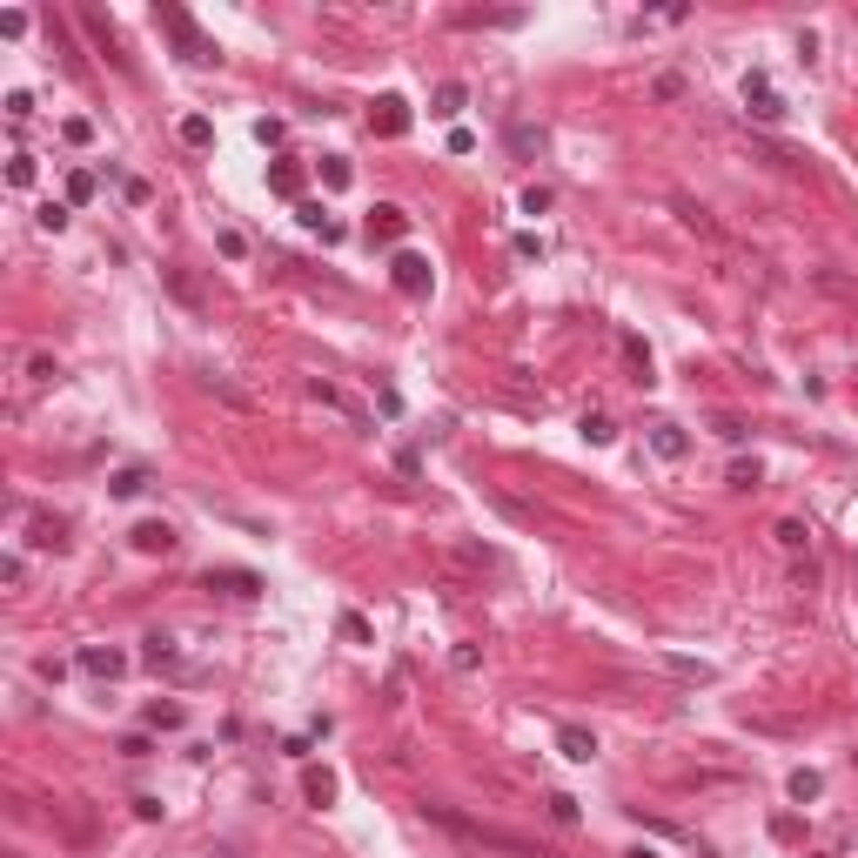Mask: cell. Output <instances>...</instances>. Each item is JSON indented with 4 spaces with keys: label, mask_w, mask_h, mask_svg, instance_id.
I'll return each instance as SVG.
<instances>
[{
    "label": "cell",
    "mask_w": 858,
    "mask_h": 858,
    "mask_svg": "<svg viewBox=\"0 0 858 858\" xmlns=\"http://www.w3.org/2000/svg\"><path fill=\"white\" fill-rule=\"evenodd\" d=\"M422 818H429V825H450L456 838H476V845H490V852H510V858H550V852H537V845L510 838V831H497V825H476V818L450 812V805H422Z\"/></svg>",
    "instance_id": "cell-1"
},
{
    "label": "cell",
    "mask_w": 858,
    "mask_h": 858,
    "mask_svg": "<svg viewBox=\"0 0 858 858\" xmlns=\"http://www.w3.org/2000/svg\"><path fill=\"white\" fill-rule=\"evenodd\" d=\"M154 20H161L168 34H175V47H181V60H195V67H215V60H222V47L209 41V34L195 28V20L181 14V7H154Z\"/></svg>",
    "instance_id": "cell-2"
},
{
    "label": "cell",
    "mask_w": 858,
    "mask_h": 858,
    "mask_svg": "<svg viewBox=\"0 0 858 858\" xmlns=\"http://www.w3.org/2000/svg\"><path fill=\"white\" fill-rule=\"evenodd\" d=\"M744 107H752V121H765V128H778L791 107H784V94L771 88V75H744Z\"/></svg>",
    "instance_id": "cell-3"
},
{
    "label": "cell",
    "mask_w": 858,
    "mask_h": 858,
    "mask_svg": "<svg viewBox=\"0 0 858 858\" xmlns=\"http://www.w3.org/2000/svg\"><path fill=\"white\" fill-rule=\"evenodd\" d=\"M390 275H396V288H403V295H429V282H437V275H429V262H422L416 248H403V256L390 262Z\"/></svg>",
    "instance_id": "cell-4"
},
{
    "label": "cell",
    "mask_w": 858,
    "mask_h": 858,
    "mask_svg": "<svg viewBox=\"0 0 858 858\" xmlns=\"http://www.w3.org/2000/svg\"><path fill=\"white\" fill-rule=\"evenodd\" d=\"M81 671H88V678H101V684H114L121 671H128V657H121L114 644H81Z\"/></svg>",
    "instance_id": "cell-5"
},
{
    "label": "cell",
    "mask_w": 858,
    "mask_h": 858,
    "mask_svg": "<svg viewBox=\"0 0 858 858\" xmlns=\"http://www.w3.org/2000/svg\"><path fill=\"white\" fill-rule=\"evenodd\" d=\"M369 128H376V135H409V101L403 94H382V101L369 107Z\"/></svg>",
    "instance_id": "cell-6"
},
{
    "label": "cell",
    "mask_w": 858,
    "mask_h": 858,
    "mask_svg": "<svg viewBox=\"0 0 858 858\" xmlns=\"http://www.w3.org/2000/svg\"><path fill=\"white\" fill-rule=\"evenodd\" d=\"M650 450L664 456V463H678L684 450H691V437H684V422H671V416H657L650 422Z\"/></svg>",
    "instance_id": "cell-7"
},
{
    "label": "cell",
    "mask_w": 858,
    "mask_h": 858,
    "mask_svg": "<svg viewBox=\"0 0 858 858\" xmlns=\"http://www.w3.org/2000/svg\"><path fill=\"white\" fill-rule=\"evenodd\" d=\"M175 523H154V516H148V523H135V550H141V557H168V550H175Z\"/></svg>",
    "instance_id": "cell-8"
},
{
    "label": "cell",
    "mask_w": 858,
    "mask_h": 858,
    "mask_svg": "<svg viewBox=\"0 0 858 858\" xmlns=\"http://www.w3.org/2000/svg\"><path fill=\"white\" fill-rule=\"evenodd\" d=\"M28 543L34 550H67V523L60 516H28Z\"/></svg>",
    "instance_id": "cell-9"
},
{
    "label": "cell",
    "mask_w": 858,
    "mask_h": 858,
    "mask_svg": "<svg viewBox=\"0 0 858 858\" xmlns=\"http://www.w3.org/2000/svg\"><path fill=\"white\" fill-rule=\"evenodd\" d=\"M201 584H209V590H228V597H256L262 577H256V571H209Z\"/></svg>",
    "instance_id": "cell-10"
},
{
    "label": "cell",
    "mask_w": 858,
    "mask_h": 858,
    "mask_svg": "<svg viewBox=\"0 0 858 858\" xmlns=\"http://www.w3.org/2000/svg\"><path fill=\"white\" fill-rule=\"evenodd\" d=\"M463 107H469V88H463V81H443V88L429 94V114H437V121H456Z\"/></svg>",
    "instance_id": "cell-11"
},
{
    "label": "cell",
    "mask_w": 858,
    "mask_h": 858,
    "mask_svg": "<svg viewBox=\"0 0 858 858\" xmlns=\"http://www.w3.org/2000/svg\"><path fill=\"white\" fill-rule=\"evenodd\" d=\"M557 752L577 758V765H590V758H597V738H590L584 724H563V731H557Z\"/></svg>",
    "instance_id": "cell-12"
},
{
    "label": "cell",
    "mask_w": 858,
    "mask_h": 858,
    "mask_svg": "<svg viewBox=\"0 0 858 858\" xmlns=\"http://www.w3.org/2000/svg\"><path fill=\"white\" fill-rule=\"evenodd\" d=\"M403 228H409V215L396 209V201H382V209L369 215V241H396V235H403Z\"/></svg>",
    "instance_id": "cell-13"
},
{
    "label": "cell",
    "mask_w": 858,
    "mask_h": 858,
    "mask_svg": "<svg viewBox=\"0 0 858 858\" xmlns=\"http://www.w3.org/2000/svg\"><path fill=\"white\" fill-rule=\"evenodd\" d=\"M141 664H148V671H175V664H181L175 637H161V631H154V637H148V650H141Z\"/></svg>",
    "instance_id": "cell-14"
},
{
    "label": "cell",
    "mask_w": 858,
    "mask_h": 858,
    "mask_svg": "<svg viewBox=\"0 0 858 858\" xmlns=\"http://www.w3.org/2000/svg\"><path fill=\"white\" fill-rule=\"evenodd\" d=\"M175 135H181V148H209V141H215V121L209 114H181Z\"/></svg>",
    "instance_id": "cell-15"
},
{
    "label": "cell",
    "mask_w": 858,
    "mask_h": 858,
    "mask_svg": "<svg viewBox=\"0 0 858 858\" xmlns=\"http://www.w3.org/2000/svg\"><path fill=\"white\" fill-rule=\"evenodd\" d=\"M302 799H309V805H329L335 799V778L322 765H309V771H302Z\"/></svg>",
    "instance_id": "cell-16"
},
{
    "label": "cell",
    "mask_w": 858,
    "mask_h": 858,
    "mask_svg": "<svg viewBox=\"0 0 858 858\" xmlns=\"http://www.w3.org/2000/svg\"><path fill=\"white\" fill-rule=\"evenodd\" d=\"M141 490H148V469H114V476H107V497H141Z\"/></svg>",
    "instance_id": "cell-17"
},
{
    "label": "cell",
    "mask_w": 858,
    "mask_h": 858,
    "mask_svg": "<svg viewBox=\"0 0 858 858\" xmlns=\"http://www.w3.org/2000/svg\"><path fill=\"white\" fill-rule=\"evenodd\" d=\"M302 390L316 396V403H322V409H342V416H356V409H349V396H342V390H335V382H322V376H309V382H302Z\"/></svg>",
    "instance_id": "cell-18"
},
{
    "label": "cell",
    "mask_w": 858,
    "mask_h": 858,
    "mask_svg": "<svg viewBox=\"0 0 858 858\" xmlns=\"http://www.w3.org/2000/svg\"><path fill=\"white\" fill-rule=\"evenodd\" d=\"M269 188H275V195H295V188H302V168L295 161H275L269 168Z\"/></svg>",
    "instance_id": "cell-19"
},
{
    "label": "cell",
    "mask_w": 858,
    "mask_h": 858,
    "mask_svg": "<svg viewBox=\"0 0 858 858\" xmlns=\"http://www.w3.org/2000/svg\"><path fill=\"white\" fill-rule=\"evenodd\" d=\"M181 718H188L181 705H161V697L148 705V724H154V731H181Z\"/></svg>",
    "instance_id": "cell-20"
},
{
    "label": "cell",
    "mask_w": 858,
    "mask_h": 858,
    "mask_svg": "<svg viewBox=\"0 0 858 858\" xmlns=\"http://www.w3.org/2000/svg\"><path fill=\"white\" fill-rule=\"evenodd\" d=\"M678 215H684V228H697L705 241H718V222H711V215L697 209V201H678Z\"/></svg>",
    "instance_id": "cell-21"
},
{
    "label": "cell",
    "mask_w": 858,
    "mask_h": 858,
    "mask_svg": "<svg viewBox=\"0 0 858 858\" xmlns=\"http://www.w3.org/2000/svg\"><path fill=\"white\" fill-rule=\"evenodd\" d=\"M778 543H784V550H791V557H799L805 543H812V530H805L799 516H784V523H778Z\"/></svg>",
    "instance_id": "cell-22"
},
{
    "label": "cell",
    "mask_w": 858,
    "mask_h": 858,
    "mask_svg": "<svg viewBox=\"0 0 858 858\" xmlns=\"http://www.w3.org/2000/svg\"><path fill=\"white\" fill-rule=\"evenodd\" d=\"M671 678H691V684H711V664H691V657H664Z\"/></svg>",
    "instance_id": "cell-23"
},
{
    "label": "cell",
    "mask_w": 858,
    "mask_h": 858,
    "mask_svg": "<svg viewBox=\"0 0 858 858\" xmlns=\"http://www.w3.org/2000/svg\"><path fill=\"white\" fill-rule=\"evenodd\" d=\"M818 791H825V778H818V771H791V799H799V805H812Z\"/></svg>",
    "instance_id": "cell-24"
},
{
    "label": "cell",
    "mask_w": 858,
    "mask_h": 858,
    "mask_svg": "<svg viewBox=\"0 0 858 858\" xmlns=\"http://www.w3.org/2000/svg\"><path fill=\"white\" fill-rule=\"evenodd\" d=\"M349 175H356V168H349L342 154H322V188H349Z\"/></svg>",
    "instance_id": "cell-25"
},
{
    "label": "cell",
    "mask_w": 858,
    "mask_h": 858,
    "mask_svg": "<svg viewBox=\"0 0 858 858\" xmlns=\"http://www.w3.org/2000/svg\"><path fill=\"white\" fill-rule=\"evenodd\" d=\"M81 201H94V175H88V168L67 175V209H81Z\"/></svg>",
    "instance_id": "cell-26"
},
{
    "label": "cell",
    "mask_w": 858,
    "mask_h": 858,
    "mask_svg": "<svg viewBox=\"0 0 858 858\" xmlns=\"http://www.w3.org/2000/svg\"><path fill=\"white\" fill-rule=\"evenodd\" d=\"M624 356H631L637 382H650V349H644V335H624Z\"/></svg>",
    "instance_id": "cell-27"
},
{
    "label": "cell",
    "mask_w": 858,
    "mask_h": 858,
    "mask_svg": "<svg viewBox=\"0 0 858 858\" xmlns=\"http://www.w3.org/2000/svg\"><path fill=\"white\" fill-rule=\"evenodd\" d=\"M161 282H168V288H175V295H181V302H188V309H201V288H195V282H188V275H181V269H161Z\"/></svg>",
    "instance_id": "cell-28"
},
{
    "label": "cell",
    "mask_w": 858,
    "mask_h": 858,
    "mask_svg": "<svg viewBox=\"0 0 858 858\" xmlns=\"http://www.w3.org/2000/svg\"><path fill=\"white\" fill-rule=\"evenodd\" d=\"M60 135L75 141V148H88V141H94V121L88 114H67V121H60Z\"/></svg>",
    "instance_id": "cell-29"
},
{
    "label": "cell",
    "mask_w": 858,
    "mask_h": 858,
    "mask_svg": "<svg viewBox=\"0 0 858 858\" xmlns=\"http://www.w3.org/2000/svg\"><path fill=\"white\" fill-rule=\"evenodd\" d=\"M650 94H657V101H684V75H671V67H664V75L650 81Z\"/></svg>",
    "instance_id": "cell-30"
},
{
    "label": "cell",
    "mask_w": 858,
    "mask_h": 858,
    "mask_svg": "<svg viewBox=\"0 0 858 858\" xmlns=\"http://www.w3.org/2000/svg\"><path fill=\"white\" fill-rule=\"evenodd\" d=\"M584 437H590V443H610V437H618V422H610V416H597V409H590V416H584Z\"/></svg>",
    "instance_id": "cell-31"
},
{
    "label": "cell",
    "mask_w": 858,
    "mask_h": 858,
    "mask_svg": "<svg viewBox=\"0 0 858 858\" xmlns=\"http://www.w3.org/2000/svg\"><path fill=\"white\" fill-rule=\"evenodd\" d=\"M215 248H222L228 262H241V256H248V241H241V228H222V235H215Z\"/></svg>",
    "instance_id": "cell-32"
},
{
    "label": "cell",
    "mask_w": 858,
    "mask_h": 858,
    "mask_svg": "<svg viewBox=\"0 0 858 858\" xmlns=\"http://www.w3.org/2000/svg\"><path fill=\"white\" fill-rule=\"evenodd\" d=\"M34 222H41V228H47V235H60V228H67V201H47V209H41V215H34Z\"/></svg>",
    "instance_id": "cell-33"
},
{
    "label": "cell",
    "mask_w": 858,
    "mask_h": 858,
    "mask_svg": "<svg viewBox=\"0 0 858 858\" xmlns=\"http://www.w3.org/2000/svg\"><path fill=\"white\" fill-rule=\"evenodd\" d=\"M550 818H557V825H577V799L571 791H550Z\"/></svg>",
    "instance_id": "cell-34"
},
{
    "label": "cell",
    "mask_w": 858,
    "mask_h": 858,
    "mask_svg": "<svg viewBox=\"0 0 858 858\" xmlns=\"http://www.w3.org/2000/svg\"><path fill=\"white\" fill-rule=\"evenodd\" d=\"M34 114V94L28 88H14V94H7V121H14V128H20V121H28Z\"/></svg>",
    "instance_id": "cell-35"
},
{
    "label": "cell",
    "mask_w": 858,
    "mask_h": 858,
    "mask_svg": "<svg viewBox=\"0 0 858 858\" xmlns=\"http://www.w3.org/2000/svg\"><path fill=\"white\" fill-rule=\"evenodd\" d=\"M7 181H14V188H34V154H14V161H7Z\"/></svg>",
    "instance_id": "cell-36"
},
{
    "label": "cell",
    "mask_w": 858,
    "mask_h": 858,
    "mask_svg": "<svg viewBox=\"0 0 858 858\" xmlns=\"http://www.w3.org/2000/svg\"><path fill=\"white\" fill-rule=\"evenodd\" d=\"M121 758H154V744H148V731H128V738H121Z\"/></svg>",
    "instance_id": "cell-37"
},
{
    "label": "cell",
    "mask_w": 858,
    "mask_h": 858,
    "mask_svg": "<svg viewBox=\"0 0 858 858\" xmlns=\"http://www.w3.org/2000/svg\"><path fill=\"white\" fill-rule=\"evenodd\" d=\"M510 148H516V154H530V148H543V135H537V128H523V121H516V128H510Z\"/></svg>",
    "instance_id": "cell-38"
},
{
    "label": "cell",
    "mask_w": 858,
    "mask_h": 858,
    "mask_svg": "<svg viewBox=\"0 0 858 858\" xmlns=\"http://www.w3.org/2000/svg\"><path fill=\"white\" fill-rule=\"evenodd\" d=\"M0 584L20 590V584H28V563H20V557H0Z\"/></svg>",
    "instance_id": "cell-39"
},
{
    "label": "cell",
    "mask_w": 858,
    "mask_h": 858,
    "mask_svg": "<svg viewBox=\"0 0 858 858\" xmlns=\"http://www.w3.org/2000/svg\"><path fill=\"white\" fill-rule=\"evenodd\" d=\"M543 209H550V188H537V181H530V188H523V215H543Z\"/></svg>",
    "instance_id": "cell-40"
},
{
    "label": "cell",
    "mask_w": 858,
    "mask_h": 858,
    "mask_svg": "<svg viewBox=\"0 0 858 858\" xmlns=\"http://www.w3.org/2000/svg\"><path fill=\"white\" fill-rule=\"evenodd\" d=\"M28 376H34V382H54L60 369H54V356H28Z\"/></svg>",
    "instance_id": "cell-41"
},
{
    "label": "cell",
    "mask_w": 858,
    "mask_h": 858,
    "mask_svg": "<svg viewBox=\"0 0 858 858\" xmlns=\"http://www.w3.org/2000/svg\"><path fill=\"white\" fill-rule=\"evenodd\" d=\"M731 490H758V463H731Z\"/></svg>",
    "instance_id": "cell-42"
},
{
    "label": "cell",
    "mask_w": 858,
    "mask_h": 858,
    "mask_svg": "<svg viewBox=\"0 0 858 858\" xmlns=\"http://www.w3.org/2000/svg\"><path fill=\"white\" fill-rule=\"evenodd\" d=\"M0 34H7V41H20V34H28V14H14V7H7V14H0Z\"/></svg>",
    "instance_id": "cell-43"
},
{
    "label": "cell",
    "mask_w": 858,
    "mask_h": 858,
    "mask_svg": "<svg viewBox=\"0 0 858 858\" xmlns=\"http://www.w3.org/2000/svg\"><path fill=\"white\" fill-rule=\"evenodd\" d=\"M282 135H288L282 121H256V141H262V148H275V141H282Z\"/></svg>",
    "instance_id": "cell-44"
},
{
    "label": "cell",
    "mask_w": 858,
    "mask_h": 858,
    "mask_svg": "<svg viewBox=\"0 0 858 858\" xmlns=\"http://www.w3.org/2000/svg\"><path fill=\"white\" fill-rule=\"evenodd\" d=\"M711 429H718L724 443H744V422H738V416H718V422H711Z\"/></svg>",
    "instance_id": "cell-45"
}]
</instances>
